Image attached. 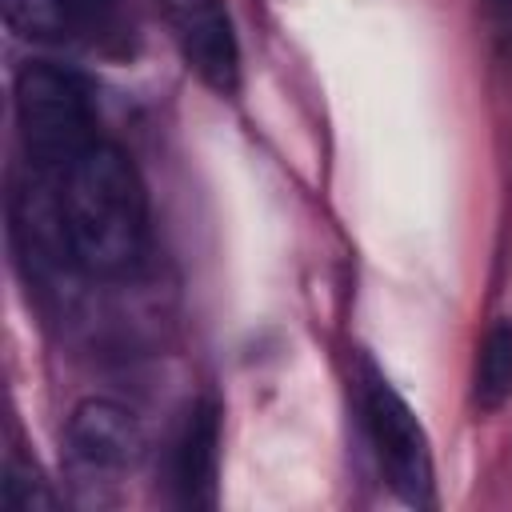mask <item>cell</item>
Segmentation results:
<instances>
[{"label": "cell", "instance_id": "7", "mask_svg": "<svg viewBox=\"0 0 512 512\" xmlns=\"http://www.w3.org/2000/svg\"><path fill=\"white\" fill-rule=\"evenodd\" d=\"M512 396V320H500L484 332L476 372H472V400L480 412H496Z\"/></svg>", "mask_w": 512, "mask_h": 512}, {"label": "cell", "instance_id": "1", "mask_svg": "<svg viewBox=\"0 0 512 512\" xmlns=\"http://www.w3.org/2000/svg\"><path fill=\"white\" fill-rule=\"evenodd\" d=\"M60 240L92 276H124L148 244V196L132 160L96 140L56 176Z\"/></svg>", "mask_w": 512, "mask_h": 512}, {"label": "cell", "instance_id": "5", "mask_svg": "<svg viewBox=\"0 0 512 512\" xmlns=\"http://www.w3.org/2000/svg\"><path fill=\"white\" fill-rule=\"evenodd\" d=\"M64 440L72 464L84 476H124L140 464L148 444L136 412L104 396H88L72 408Z\"/></svg>", "mask_w": 512, "mask_h": 512}, {"label": "cell", "instance_id": "6", "mask_svg": "<svg viewBox=\"0 0 512 512\" xmlns=\"http://www.w3.org/2000/svg\"><path fill=\"white\" fill-rule=\"evenodd\" d=\"M216 476H220V408L212 400H196L168 444V484L176 504L212 508Z\"/></svg>", "mask_w": 512, "mask_h": 512}, {"label": "cell", "instance_id": "2", "mask_svg": "<svg viewBox=\"0 0 512 512\" xmlns=\"http://www.w3.org/2000/svg\"><path fill=\"white\" fill-rule=\"evenodd\" d=\"M16 128L32 168L52 180L100 140L92 84L52 60H28L16 72Z\"/></svg>", "mask_w": 512, "mask_h": 512}, {"label": "cell", "instance_id": "10", "mask_svg": "<svg viewBox=\"0 0 512 512\" xmlns=\"http://www.w3.org/2000/svg\"><path fill=\"white\" fill-rule=\"evenodd\" d=\"M480 4H484L488 20H492L496 36H504L508 48H512V0H480Z\"/></svg>", "mask_w": 512, "mask_h": 512}, {"label": "cell", "instance_id": "3", "mask_svg": "<svg viewBox=\"0 0 512 512\" xmlns=\"http://www.w3.org/2000/svg\"><path fill=\"white\" fill-rule=\"evenodd\" d=\"M356 404H360V424L364 440L380 464V476L388 488L412 504L428 508L436 500V472H432V444L408 400L388 384V376L360 356V376H356Z\"/></svg>", "mask_w": 512, "mask_h": 512}, {"label": "cell", "instance_id": "9", "mask_svg": "<svg viewBox=\"0 0 512 512\" xmlns=\"http://www.w3.org/2000/svg\"><path fill=\"white\" fill-rule=\"evenodd\" d=\"M0 496H4L8 508H52V504H56L52 488H48V484L40 480V472H36L32 464H24L20 456H8Z\"/></svg>", "mask_w": 512, "mask_h": 512}, {"label": "cell", "instance_id": "8", "mask_svg": "<svg viewBox=\"0 0 512 512\" xmlns=\"http://www.w3.org/2000/svg\"><path fill=\"white\" fill-rule=\"evenodd\" d=\"M56 16L60 28H68L72 36L88 40V44H104L120 32L124 12L120 0H44Z\"/></svg>", "mask_w": 512, "mask_h": 512}, {"label": "cell", "instance_id": "4", "mask_svg": "<svg viewBox=\"0 0 512 512\" xmlns=\"http://www.w3.org/2000/svg\"><path fill=\"white\" fill-rule=\"evenodd\" d=\"M184 64L220 96L240 88V40L228 0H156Z\"/></svg>", "mask_w": 512, "mask_h": 512}]
</instances>
